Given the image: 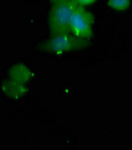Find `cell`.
<instances>
[{"label": "cell", "mask_w": 132, "mask_h": 150, "mask_svg": "<svg viewBox=\"0 0 132 150\" xmlns=\"http://www.w3.org/2000/svg\"><path fill=\"white\" fill-rule=\"evenodd\" d=\"M78 3L75 0L52 5L49 13L48 25L51 37L71 33L70 20L73 11Z\"/></svg>", "instance_id": "6da1fadb"}, {"label": "cell", "mask_w": 132, "mask_h": 150, "mask_svg": "<svg viewBox=\"0 0 132 150\" xmlns=\"http://www.w3.org/2000/svg\"><path fill=\"white\" fill-rule=\"evenodd\" d=\"M88 45V40L79 38L72 33H62L51 37L50 40L42 45L41 49L46 52L59 54L80 50Z\"/></svg>", "instance_id": "7a4b0ae2"}, {"label": "cell", "mask_w": 132, "mask_h": 150, "mask_svg": "<svg viewBox=\"0 0 132 150\" xmlns=\"http://www.w3.org/2000/svg\"><path fill=\"white\" fill-rule=\"evenodd\" d=\"M93 22L94 17L93 14L84 8L83 6L78 4L70 20L71 33L79 38L89 40L93 35Z\"/></svg>", "instance_id": "3957f363"}, {"label": "cell", "mask_w": 132, "mask_h": 150, "mask_svg": "<svg viewBox=\"0 0 132 150\" xmlns=\"http://www.w3.org/2000/svg\"><path fill=\"white\" fill-rule=\"evenodd\" d=\"M108 5L116 11H125L131 5V0H108Z\"/></svg>", "instance_id": "277c9868"}, {"label": "cell", "mask_w": 132, "mask_h": 150, "mask_svg": "<svg viewBox=\"0 0 132 150\" xmlns=\"http://www.w3.org/2000/svg\"><path fill=\"white\" fill-rule=\"evenodd\" d=\"M76 3H78V5L81 6H86V5H91L97 2V0H75Z\"/></svg>", "instance_id": "5b68a950"}, {"label": "cell", "mask_w": 132, "mask_h": 150, "mask_svg": "<svg viewBox=\"0 0 132 150\" xmlns=\"http://www.w3.org/2000/svg\"><path fill=\"white\" fill-rule=\"evenodd\" d=\"M70 0H50V3L51 5H55V4H59V3H65V2H68Z\"/></svg>", "instance_id": "8992f818"}]
</instances>
